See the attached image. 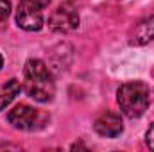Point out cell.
I'll use <instances>...</instances> for the list:
<instances>
[{"instance_id": "cell-6", "label": "cell", "mask_w": 154, "mask_h": 152, "mask_svg": "<svg viewBox=\"0 0 154 152\" xmlns=\"http://www.w3.org/2000/svg\"><path fill=\"white\" fill-rule=\"evenodd\" d=\"M93 129L99 136H104V138H116L122 134L124 131V123H122V118L120 114L113 113V111H106V113L99 114V118L95 120L93 123Z\"/></svg>"}, {"instance_id": "cell-9", "label": "cell", "mask_w": 154, "mask_h": 152, "mask_svg": "<svg viewBox=\"0 0 154 152\" xmlns=\"http://www.w3.org/2000/svg\"><path fill=\"white\" fill-rule=\"evenodd\" d=\"M11 14V2L9 0H0V25L9 18Z\"/></svg>"}, {"instance_id": "cell-11", "label": "cell", "mask_w": 154, "mask_h": 152, "mask_svg": "<svg viewBox=\"0 0 154 152\" xmlns=\"http://www.w3.org/2000/svg\"><path fill=\"white\" fill-rule=\"evenodd\" d=\"M34 2H36V4H39V5H41L43 9H45V7H47L48 4H50V0H34Z\"/></svg>"}, {"instance_id": "cell-10", "label": "cell", "mask_w": 154, "mask_h": 152, "mask_svg": "<svg viewBox=\"0 0 154 152\" xmlns=\"http://www.w3.org/2000/svg\"><path fill=\"white\" fill-rule=\"evenodd\" d=\"M145 141H147V145L154 150V123L149 127V131H147V134H145Z\"/></svg>"}, {"instance_id": "cell-2", "label": "cell", "mask_w": 154, "mask_h": 152, "mask_svg": "<svg viewBox=\"0 0 154 152\" xmlns=\"http://www.w3.org/2000/svg\"><path fill=\"white\" fill-rule=\"evenodd\" d=\"M151 100V90L142 81H129L116 91V102L120 111L127 118H138L145 113Z\"/></svg>"}, {"instance_id": "cell-5", "label": "cell", "mask_w": 154, "mask_h": 152, "mask_svg": "<svg viewBox=\"0 0 154 152\" xmlns=\"http://www.w3.org/2000/svg\"><path fill=\"white\" fill-rule=\"evenodd\" d=\"M48 27L54 32H70L79 27V13L72 2H63L48 18Z\"/></svg>"}, {"instance_id": "cell-8", "label": "cell", "mask_w": 154, "mask_h": 152, "mask_svg": "<svg viewBox=\"0 0 154 152\" xmlns=\"http://www.w3.org/2000/svg\"><path fill=\"white\" fill-rule=\"evenodd\" d=\"M22 91V84L18 79H9L0 86V111H4Z\"/></svg>"}, {"instance_id": "cell-12", "label": "cell", "mask_w": 154, "mask_h": 152, "mask_svg": "<svg viewBox=\"0 0 154 152\" xmlns=\"http://www.w3.org/2000/svg\"><path fill=\"white\" fill-rule=\"evenodd\" d=\"M2 66H4V57L0 56V70H2Z\"/></svg>"}, {"instance_id": "cell-4", "label": "cell", "mask_w": 154, "mask_h": 152, "mask_svg": "<svg viewBox=\"0 0 154 152\" xmlns=\"http://www.w3.org/2000/svg\"><path fill=\"white\" fill-rule=\"evenodd\" d=\"M16 25L27 32H36L43 27V7L34 0H22L16 9Z\"/></svg>"}, {"instance_id": "cell-1", "label": "cell", "mask_w": 154, "mask_h": 152, "mask_svg": "<svg viewBox=\"0 0 154 152\" xmlns=\"http://www.w3.org/2000/svg\"><path fill=\"white\" fill-rule=\"evenodd\" d=\"M25 93L36 102H50L56 93V82L50 70L41 59H29L23 66V86Z\"/></svg>"}, {"instance_id": "cell-3", "label": "cell", "mask_w": 154, "mask_h": 152, "mask_svg": "<svg viewBox=\"0 0 154 152\" xmlns=\"http://www.w3.org/2000/svg\"><path fill=\"white\" fill-rule=\"evenodd\" d=\"M48 116L45 113H39L38 109L27 106V104H18L7 113V122L20 131H36L41 129L47 123Z\"/></svg>"}, {"instance_id": "cell-7", "label": "cell", "mask_w": 154, "mask_h": 152, "mask_svg": "<svg viewBox=\"0 0 154 152\" xmlns=\"http://www.w3.org/2000/svg\"><path fill=\"white\" fill-rule=\"evenodd\" d=\"M154 39V16H149L136 23L131 32V45H145Z\"/></svg>"}]
</instances>
